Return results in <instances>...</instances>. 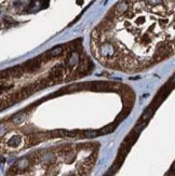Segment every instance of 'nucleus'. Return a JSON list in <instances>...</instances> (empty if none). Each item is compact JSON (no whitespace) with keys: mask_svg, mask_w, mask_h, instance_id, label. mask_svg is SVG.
Segmentation results:
<instances>
[{"mask_svg":"<svg viewBox=\"0 0 175 176\" xmlns=\"http://www.w3.org/2000/svg\"><path fill=\"white\" fill-rule=\"evenodd\" d=\"M105 67L138 73L175 53V0H121L91 34Z\"/></svg>","mask_w":175,"mask_h":176,"instance_id":"nucleus-1","label":"nucleus"}]
</instances>
